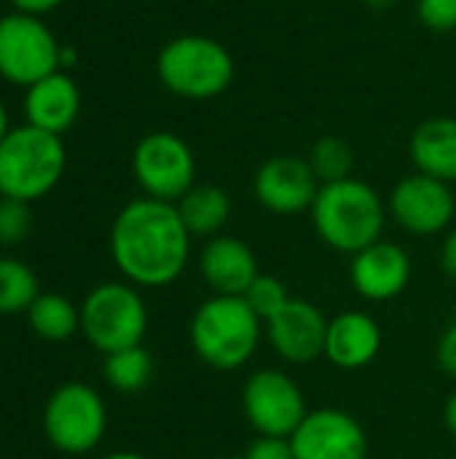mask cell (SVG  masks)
Instances as JSON below:
<instances>
[{
	"label": "cell",
	"instance_id": "cell-31",
	"mask_svg": "<svg viewBox=\"0 0 456 459\" xmlns=\"http://www.w3.org/2000/svg\"><path fill=\"white\" fill-rule=\"evenodd\" d=\"M13 5V11H22V13H32V16H43L54 8H59L65 0H8Z\"/></svg>",
	"mask_w": 456,
	"mask_h": 459
},
{
	"label": "cell",
	"instance_id": "cell-7",
	"mask_svg": "<svg viewBox=\"0 0 456 459\" xmlns=\"http://www.w3.org/2000/svg\"><path fill=\"white\" fill-rule=\"evenodd\" d=\"M108 430V406L102 395L86 382H67L56 387L43 406L46 441L62 455L94 452Z\"/></svg>",
	"mask_w": 456,
	"mask_h": 459
},
{
	"label": "cell",
	"instance_id": "cell-34",
	"mask_svg": "<svg viewBox=\"0 0 456 459\" xmlns=\"http://www.w3.org/2000/svg\"><path fill=\"white\" fill-rule=\"evenodd\" d=\"M102 459H148L145 455H137V452H113V455H108V457Z\"/></svg>",
	"mask_w": 456,
	"mask_h": 459
},
{
	"label": "cell",
	"instance_id": "cell-33",
	"mask_svg": "<svg viewBox=\"0 0 456 459\" xmlns=\"http://www.w3.org/2000/svg\"><path fill=\"white\" fill-rule=\"evenodd\" d=\"M11 132V124H8V110H5V105L0 102V143L5 140V134Z\"/></svg>",
	"mask_w": 456,
	"mask_h": 459
},
{
	"label": "cell",
	"instance_id": "cell-27",
	"mask_svg": "<svg viewBox=\"0 0 456 459\" xmlns=\"http://www.w3.org/2000/svg\"><path fill=\"white\" fill-rule=\"evenodd\" d=\"M419 22L433 32L456 30V0H417Z\"/></svg>",
	"mask_w": 456,
	"mask_h": 459
},
{
	"label": "cell",
	"instance_id": "cell-16",
	"mask_svg": "<svg viewBox=\"0 0 456 459\" xmlns=\"http://www.w3.org/2000/svg\"><path fill=\"white\" fill-rule=\"evenodd\" d=\"M199 272L212 296H245L261 274V266L245 239L218 234L202 247Z\"/></svg>",
	"mask_w": 456,
	"mask_h": 459
},
{
	"label": "cell",
	"instance_id": "cell-11",
	"mask_svg": "<svg viewBox=\"0 0 456 459\" xmlns=\"http://www.w3.org/2000/svg\"><path fill=\"white\" fill-rule=\"evenodd\" d=\"M387 210L403 231L414 237H435L452 229L456 196L452 183L425 172H411L395 183Z\"/></svg>",
	"mask_w": 456,
	"mask_h": 459
},
{
	"label": "cell",
	"instance_id": "cell-1",
	"mask_svg": "<svg viewBox=\"0 0 456 459\" xmlns=\"http://www.w3.org/2000/svg\"><path fill=\"white\" fill-rule=\"evenodd\" d=\"M191 239L172 202L140 196L124 204L110 226V258L134 288H167L183 277Z\"/></svg>",
	"mask_w": 456,
	"mask_h": 459
},
{
	"label": "cell",
	"instance_id": "cell-12",
	"mask_svg": "<svg viewBox=\"0 0 456 459\" xmlns=\"http://www.w3.org/2000/svg\"><path fill=\"white\" fill-rule=\"evenodd\" d=\"M296 459H368V433L344 409H314L290 436Z\"/></svg>",
	"mask_w": 456,
	"mask_h": 459
},
{
	"label": "cell",
	"instance_id": "cell-22",
	"mask_svg": "<svg viewBox=\"0 0 456 459\" xmlns=\"http://www.w3.org/2000/svg\"><path fill=\"white\" fill-rule=\"evenodd\" d=\"M102 374H105V382L116 393L137 395L153 379V355L142 344L121 350V352H113V355H105Z\"/></svg>",
	"mask_w": 456,
	"mask_h": 459
},
{
	"label": "cell",
	"instance_id": "cell-4",
	"mask_svg": "<svg viewBox=\"0 0 456 459\" xmlns=\"http://www.w3.org/2000/svg\"><path fill=\"white\" fill-rule=\"evenodd\" d=\"M67 167V151L59 134L38 126H11L0 143V196L38 202L48 196Z\"/></svg>",
	"mask_w": 456,
	"mask_h": 459
},
{
	"label": "cell",
	"instance_id": "cell-15",
	"mask_svg": "<svg viewBox=\"0 0 456 459\" xmlns=\"http://www.w3.org/2000/svg\"><path fill=\"white\" fill-rule=\"evenodd\" d=\"M414 274L411 255L403 245L379 239L352 255L349 282L355 293L371 304H384L406 293Z\"/></svg>",
	"mask_w": 456,
	"mask_h": 459
},
{
	"label": "cell",
	"instance_id": "cell-35",
	"mask_svg": "<svg viewBox=\"0 0 456 459\" xmlns=\"http://www.w3.org/2000/svg\"><path fill=\"white\" fill-rule=\"evenodd\" d=\"M228 459H247V457H245V455H242V457H228Z\"/></svg>",
	"mask_w": 456,
	"mask_h": 459
},
{
	"label": "cell",
	"instance_id": "cell-20",
	"mask_svg": "<svg viewBox=\"0 0 456 459\" xmlns=\"http://www.w3.org/2000/svg\"><path fill=\"white\" fill-rule=\"evenodd\" d=\"M175 207L191 237H204V239L218 237L231 218L228 191L212 183H196L183 199L175 202Z\"/></svg>",
	"mask_w": 456,
	"mask_h": 459
},
{
	"label": "cell",
	"instance_id": "cell-23",
	"mask_svg": "<svg viewBox=\"0 0 456 459\" xmlns=\"http://www.w3.org/2000/svg\"><path fill=\"white\" fill-rule=\"evenodd\" d=\"M40 296L35 272L11 255H0V317L27 315L32 301Z\"/></svg>",
	"mask_w": 456,
	"mask_h": 459
},
{
	"label": "cell",
	"instance_id": "cell-8",
	"mask_svg": "<svg viewBox=\"0 0 456 459\" xmlns=\"http://www.w3.org/2000/svg\"><path fill=\"white\" fill-rule=\"evenodd\" d=\"M62 70V43L40 16L11 11L0 16V75L30 89Z\"/></svg>",
	"mask_w": 456,
	"mask_h": 459
},
{
	"label": "cell",
	"instance_id": "cell-19",
	"mask_svg": "<svg viewBox=\"0 0 456 459\" xmlns=\"http://www.w3.org/2000/svg\"><path fill=\"white\" fill-rule=\"evenodd\" d=\"M409 156L417 172H425L443 183H456L454 116H435L422 121L409 140Z\"/></svg>",
	"mask_w": 456,
	"mask_h": 459
},
{
	"label": "cell",
	"instance_id": "cell-30",
	"mask_svg": "<svg viewBox=\"0 0 456 459\" xmlns=\"http://www.w3.org/2000/svg\"><path fill=\"white\" fill-rule=\"evenodd\" d=\"M441 269L446 277L456 280V229H449L441 245Z\"/></svg>",
	"mask_w": 456,
	"mask_h": 459
},
{
	"label": "cell",
	"instance_id": "cell-17",
	"mask_svg": "<svg viewBox=\"0 0 456 459\" xmlns=\"http://www.w3.org/2000/svg\"><path fill=\"white\" fill-rule=\"evenodd\" d=\"M384 336L382 325L374 315L349 309L328 323V339H325V358L331 366L341 371H360L371 366L382 352Z\"/></svg>",
	"mask_w": 456,
	"mask_h": 459
},
{
	"label": "cell",
	"instance_id": "cell-10",
	"mask_svg": "<svg viewBox=\"0 0 456 459\" xmlns=\"http://www.w3.org/2000/svg\"><path fill=\"white\" fill-rule=\"evenodd\" d=\"M242 414L266 438H290L309 414L304 390L282 368H261L242 385Z\"/></svg>",
	"mask_w": 456,
	"mask_h": 459
},
{
	"label": "cell",
	"instance_id": "cell-32",
	"mask_svg": "<svg viewBox=\"0 0 456 459\" xmlns=\"http://www.w3.org/2000/svg\"><path fill=\"white\" fill-rule=\"evenodd\" d=\"M443 425H446V430L456 438V390L446 398V403H443Z\"/></svg>",
	"mask_w": 456,
	"mask_h": 459
},
{
	"label": "cell",
	"instance_id": "cell-14",
	"mask_svg": "<svg viewBox=\"0 0 456 459\" xmlns=\"http://www.w3.org/2000/svg\"><path fill=\"white\" fill-rule=\"evenodd\" d=\"M328 323L331 320L317 304L306 299H290L285 309H280L263 328L266 342L285 363L309 366L325 358Z\"/></svg>",
	"mask_w": 456,
	"mask_h": 459
},
{
	"label": "cell",
	"instance_id": "cell-25",
	"mask_svg": "<svg viewBox=\"0 0 456 459\" xmlns=\"http://www.w3.org/2000/svg\"><path fill=\"white\" fill-rule=\"evenodd\" d=\"M242 299L250 304V309H253V312L263 320V325H266L280 309H285V304H288L293 296L288 293V285H285L280 277L263 274V272H261Z\"/></svg>",
	"mask_w": 456,
	"mask_h": 459
},
{
	"label": "cell",
	"instance_id": "cell-29",
	"mask_svg": "<svg viewBox=\"0 0 456 459\" xmlns=\"http://www.w3.org/2000/svg\"><path fill=\"white\" fill-rule=\"evenodd\" d=\"M435 358H438V366H441V371L446 374V377H452L456 382V320L441 333V339H438V352H435Z\"/></svg>",
	"mask_w": 456,
	"mask_h": 459
},
{
	"label": "cell",
	"instance_id": "cell-9",
	"mask_svg": "<svg viewBox=\"0 0 456 459\" xmlns=\"http://www.w3.org/2000/svg\"><path fill=\"white\" fill-rule=\"evenodd\" d=\"M132 175L145 196L177 202L196 186V156L175 132H151L132 151Z\"/></svg>",
	"mask_w": 456,
	"mask_h": 459
},
{
	"label": "cell",
	"instance_id": "cell-5",
	"mask_svg": "<svg viewBox=\"0 0 456 459\" xmlns=\"http://www.w3.org/2000/svg\"><path fill=\"white\" fill-rule=\"evenodd\" d=\"M231 51L210 35H177L156 56L161 86L183 100H212L234 81Z\"/></svg>",
	"mask_w": 456,
	"mask_h": 459
},
{
	"label": "cell",
	"instance_id": "cell-21",
	"mask_svg": "<svg viewBox=\"0 0 456 459\" xmlns=\"http://www.w3.org/2000/svg\"><path fill=\"white\" fill-rule=\"evenodd\" d=\"M27 323L43 342H67L81 331V307L62 293H40L27 309Z\"/></svg>",
	"mask_w": 456,
	"mask_h": 459
},
{
	"label": "cell",
	"instance_id": "cell-2",
	"mask_svg": "<svg viewBox=\"0 0 456 459\" xmlns=\"http://www.w3.org/2000/svg\"><path fill=\"white\" fill-rule=\"evenodd\" d=\"M387 204L374 186L357 178L325 183L309 210L317 237L336 253L355 255L384 239Z\"/></svg>",
	"mask_w": 456,
	"mask_h": 459
},
{
	"label": "cell",
	"instance_id": "cell-26",
	"mask_svg": "<svg viewBox=\"0 0 456 459\" xmlns=\"http://www.w3.org/2000/svg\"><path fill=\"white\" fill-rule=\"evenodd\" d=\"M30 231H32L30 202L0 196V247H13L24 242Z\"/></svg>",
	"mask_w": 456,
	"mask_h": 459
},
{
	"label": "cell",
	"instance_id": "cell-18",
	"mask_svg": "<svg viewBox=\"0 0 456 459\" xmlns=\"http://www.w3.org/2000/svg\"><path fill=\"white\" fill-rule=\"evenodd\" d=\"M81 113V91L78 83L56 70L38 83H32L24 94V118L30 126H38L51 134H65Z\"/></svg>",
	"mask_w": 456,
	"mask_h": 459
},
{
	"label": "cell",
	"instance_id": "cell-24",
	"mask_svg": "<svg viewBox=\"0 0 456 459\" xmlns=\"http://www.w3.org/2000/svg\"><path fill=\"white\" fill-rule=\"evenodd\" d=\"M309 167L314 169L317 180L325 183H336V180H347L352 178V167H355V153L349 148L347 140L341 137H320L312 151H309Z\"/></svg>",
	"mask_w": 456,
	"mask_h": 459
},
{
	"label": "cell",
	"instance_id": "cell-6",
	"mask_svg": "<svg viewBox=\"0 0 456 459\" xmlns=\"http://www.w3.org/2000/svg\"><path fill=\"white\" fill-rule=\"evenodd\" d=\"M81 333L102 355L142 344L148 333V307L132 282H102L81 301Z\"/></svg>",
	"mask_w": 456,
	"mask_h": 459
},
{
	"label": "cell",
	"instance_id": "cell-3",
	"mask_svg": "<svg viewBox=\"0 0 456 459\" xmlns=\"http://www.w3.org/2000/svg\"><path fill=\"white\" fill-rule=\"evenodd\" d=\"M266 336L263 320L242 296H210L191 317L188 339L196 358L215 371L245 368Z\"/></svg>",
	"mask_w": 456,
	"mask_h": 459
},
{
	"label": "cell",
	"instance_id": "cell-13",
	"mask_svg": "<svg viewBox=\"0 0 456 459\" xmlns=\"http://www.w3.org/2000/svg\"><path fill=\"white\" fill-rule=\"evenodd\" d=\"M320 186L323 183L317 180L309 161L290 153L266 159L253 178V194L258 204L274 215L309 212Z\"/></svg>",
	"mask_w": 456,
	"mask_h": 459
},
{
	"label": "cell",
	"instance_id": "cell-28",
	"mask_svg": "<svg viewBox=\"0 0 456 459\" xmlns=\"http://www.w3.org/2000/svg\"><path fill=\"white\" fill-rule=\"evenodd\" d=\"M247 459H296L293 455V446H290V438H266V436H258L247 452Z\"/></svg>",
	"mask_w": 456,
	"mask_h": 459
}]
</instances>
